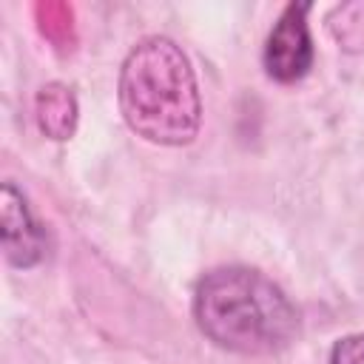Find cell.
Returning a JSON list of instances; mask_svg holds the SVG:
<instances>
[{"label": "cell", "instance_id": "1", "mask_svg": "<svg viewBox=\"0 0 364 364\" xmlns=\"http://www.w3.org/2000/svg\"><path fill=\"white\" fill-rule=\"evenodd\" d=\"M199 330L222 350L273 355L299 336V313L284 290L253 267H216L193 293Z\"/></svg>", "mask_w": 364, "mask_h": 364}, {"label": "cell", "instance_id": "2", "mask_svg": "<svg viewBox=\"0 0 364 364\" xmlns=\"http://www.w3.org/2000/svg\"><path fill=\"white\" fill-rule=\"evenodd\" d=\"M119 111L156 145H188L199 134L202 100L188 54L162 34L142 37L119 68Z\"/></svg>", "mask_w": 364, "mask_h": 364}, {"label": "cell", "instance_id": "3", "mask_svg": "<svg viewBox=\"0 0 364 364\" xmlns=\"http://www.w3.org/2000/svg\"><path fill=\"white\" fill-rule=\"evenodd\" d=\"M310 3H290L273 23L264 46V68L279 82L301 80L313 65V40L307 26Z\"/></svg>", "mask_w": 364, "mask_h": 364}, {"label": "cell", "instance_id": "4", "mask_svg": "<svg viewBox=\"0 0 364 364\" xmlns=\"http://www.w3.org/2000/svg\"><path fill=\"white\" fill-rule=\"evenodd\" d=\"M0 239L3 256L14 267H34L46 253V233L31 216L26 196L11 182L0 191Z\"/></svg>", "mask_w": 364, "mask_h": 364}, {"label": "cell", "instance_id": "5", "mask_svg": "<svg viewBox=\"0 0 364 364\" xmlns=\"http://www.w3.org/2000/svg\"><path fill=\"white\" fill-rule=\"evenodd\" d=\"M34 111H37V125L48 139L63 142L77 128V97L63 82L43 85L34 100Z\"/></svg>", "mask_w": 364, "mask_h": 364}, {"label": "cell", "instance_id": "6", "mask_svg": "<svg viewBox=\"0 0 364 364\" xmlns=\"http://www.w3.org/2000/svg\"><path fill=\"white\" fill-rule=\"evenodd\" d=\"M327 28L344 51L350 54L364 51V3L355 0V3L336 6L327 17Z\"/></svg>", "mask_w": 364, "mask_h": 364}, {"label": "cell", "instance_id": "7", "mask_svg": "<svg viewBox=\"0 0 364 364\" xmlns=\"http://www.w3.org/2000/svg\"><path fill=\"white\" fill-rule=\"evenodd\" d=\"M330 364H364V333L338 338L330 350Z\"/></svg>", "mask_w": 364, "mask_h": 364}]
</instances>
